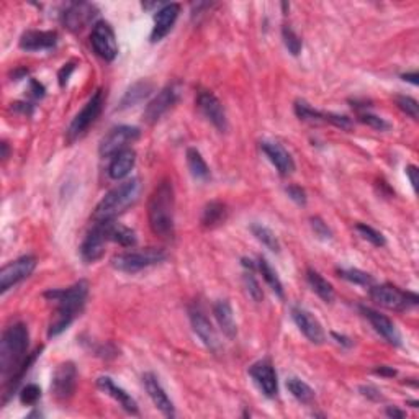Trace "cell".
<instances>
[{
  "mask_svg": "<svg viewBox=\"0 0 419 419\" xmlns=\"http://www.w3.org/2000/svg\"><path fill=\"white\" fill-rule=\"evenodd\" d=\"M227 205L220 200H213L210 202V204H206L204 208V213H202V224L206 228H215L223 223V221L227 220Z\"/></svg>",
  "mask_w": 419,
  "mask_h": 419,
  "instance_id": "obj_29",
  "label": "cell"
},
{
  "mask_svg": "<svg viewBox=\"0 0 419 419\" xmlns=\"http://www.w3.org/2000/svg\"><path fill=\"white\" fill-rule=\"evenodd\" d=\"M243 282H244V287H246L247 293H249V297L252 298V300H254L256 303L262 302V298H264V293H262L261 285H259V282H257V279L254 277V274H252V270H251V272L244 274Z\"/></svg>",
  "mask_w": 419,
  "mask_h": 419,
  "instance_id": "obj_41",
  "label": "cell"
},
{
  "mask_svg": "<svg viewBox=\"0 0 419 419\" xmlns=\"http://www.w3.org/2000/svg\"><path fill=\"white\" fill-rule=\"evenodd\" d=\"M292 320L300 329V333L310 340L311 344H323L326 340V334L323 326L316 320V316L306 308L295 305L292 306Z\"/></svg>",
  "mask_w": 419,
  "mask_h": 419,
  "instance_id": "obj_15",
  "label": "cell"
},
{
  "mask_svg": "<svg viewBox=\"0 0 419 419\" xmlns=\"http://www.w3.org/2000/svg\"><path fill=\"white\" fill-rule=\"evenodd\" d=\"M40 398H41V388L35 384L25 385L20 391V402L23 404H26V406H33V404L40 402Z\"/></svg>",
  "mask_w": 419,
  "mask_h": 419,
  "instance_id": "obj_42",
  "label": "cell"
},
{
  "mask_svg": "<svg viewBox=\"0 0 419 419\" xmlns=\"http://www.w3.org/2000/svg\"><path fill=\"white\" fill-rule=\"evenodd\" d=\"M97 386H99V390H102L105 395L112 397L115 402H118L120 406L125 409L126 413L130 414L140 413L135 398H133L126 390H123L122 386L115 384L113 379H110V377H99V379H97Z\"/></svg>",
  "mask_w": 419,
  "mask_h": 419,
  "instance_id": "obj_24",
  "label": "cell"
},
{
  "mask_svg": "<svg viewBox=\"0 0 419 419\" xmlns=\"http://www.w3.org/2000/svg\"><path fill=\"white\" fill-rule=\"evenodd\" d=\"M261 149L264 151L267 159L274 164L277 172L282 177H288L295 172V161L292 154L288 153L285 147L277 141H262Z\"/></svg>",
  "mask_w": 419,
  "mask_h": 419,
  "instance_id": "obj_22",
  "label": "cell"
},
{
  "mask_svg": "<svg viewBox=\"0 0 419 419\" xmlns=\"http://www.w3.org/2000/svg\"><path fill=\"white\" fill-rule=\"evenodd\" d=\"M77 368L74 362L59 363L51 379V393L58 402H69L76 393Z\"/></svg>",
  "mask_w": 419,
  "mask_h": 419,
  "instance_id": "obj_12",
  "label": "cell"
},
{
  "mask_svg": "<svg viewBox=\"0 0 419 419\" xmlns=\"http://www.w3.org/2000/svg\"><path fill=\"white\" fill-rule=\"evenodd\" d=\"M112 221H95L94 228L87 233V236L81 244V257L85 264H94L100 261L105 254V247L112 241L110 239V228Z\"/></svg>",
  "mask_w": 419,
  "mask_h": 419,
  "instance_id": "obj_8",
  "label": "cell"
},
{
  "mask_svg": "<svg viewBox=\"0 0 419 419\" xmlns=\"http://www.w3.org/2000/svg\"><path fill=\"white\" fill-rule=\"evenodd\" d=\"M110 239L123 247H133V246H136V243H138L136 233L133 231L131 228L123 227V224H120V223H115V220L112 223V228H110Z\"/></svg>",
  "mask_w": 419,
  "mask_h": 419,
  "instance_id": "obj_33",
  "label": "cell"
},
{
  "mask_svg": "<svg viewBox=\"0 0 419 419\" xmlns=\"http://www.w3.org/2000/svg\"><path fill=\"white\" fill-rule=\"evenodd\" d=\"M197 107H199L202 115L208 120L216 130H220L221 133L228 130L227 113H224V108L218 100V97L206 90L200 92L199 97H197Z\"/></svg>",
  "mask_w": 419,
  "mask_h": 419,
  "instance_id": "obj_17",
  "label": "cell"
},
{
  "mask_svg": "<svg viewBox=\"0 0 419 419\" xmlns=\"http://www.w3.org/2000/svg\"><path fill=\"white\" fill-rule=\"evenodd\" d=\"M76 71V64L74 63H67L64 64V66L61 67V71H59L58 74V79H59V85L61 87H66L69 77L72 76V72Z\"/></svg>",
  "mask_w": 419,
  "mask_h": 419,
  "instance_id": "obj_46",
  "label": "cell"
},
{
  "mask_svg": "<svg viewBox=\"0 0 419 419\" xmlns=\"http://www.w3.org/2000/svg\"><path fill=\"white\" fill-rule=\"evenodd\" d=\"M136 163V153L128 147V149L120 151L118 154H115L108 165V177L113 181H122L128 174L131 172Z\"/></svg>",
  "mask_w": 419,
  "mask_h": 419,
  "instance_id": "obj_25",
  "label": "cell"
},
{
  "mask_svg": "<svg viewBox=\"0 0 419 419\" xmlns=\"http://www.w3.org/2000/svg\"><path fill=\"white\" fill-rule=\"evenodd\" d=\"M141 187V181L138 177L128 179V181L118 183L99 202L92 218H94V221H112L118 215L125 213L130 206L140 200Z\"/></svg>",
  "mask_w": 419,
  "mask_h": 419,
  "instance_id": "obj_4",
  "label": "cell"
},
{
  "mask_svg": "<svg viewBox=\"0 0 419 419\" xmlns=\"http://www.w3.org/2000/svg\"><path fill=\"white\" fill-rule=\"evenodd\" d=\"M141 130L136 126L120 125L110 130L107 135L102 138L99 146V153L102 158H113L120 151L128 149V146L140 140Z\"/></svg>",
  "mask_w": 419,
  "mask_h": 419,
  "instance_id": "obj_9",
  "label": "cell"
},
{
  "mask_svg": "<svg viewBox=\"0 0 419 419\" xmlns=\"http://www.w3.org/2000/svg\"><path fill=\"white\" fill-rule=\"evenodd\" d=\"M403 81L411 82L413 85H418V74L416 72H409V74H403L402 76Z\"/></svg>",
  "mask_w": 419,
  "mask_h": 419,
  "instance_id": "obj_53",
  "label": "cell"
},
{
  "mask_svg": "<svg viewBox=\"0 0 419 419\" xmlns=\"http://www.w3.org/2000/svg\"><path fill=\"white\" fill-rule=\"evenodd\" d=\"M179 97H181V85L170 84L167 87H164V89L146 105L145 115H142V117H145V122L149 123V125H153V123L163 118L164 115L179 102Z\"/></svg>",
  "mask_w": 419,
  "mask_h": 419,
  "instance_id": "obj_13",
  "label": "cell"
},
{
  "mask_svg": "<svg viewBox=\"0 0 419 419\" xmlns=\"http://www.w3.org/2000/svg\"><path fill=\"white\" fill-rule=\"evenodd\" d=\"M90 43L97 56H100L104 61L112 63L118 56V43L115 31L108 22H97L92 28Z\"/></svg>",
  "mask_w": 419,
  "mask_h": 419,
  "instance_id": "obj_11",
  "label": "cell"
},
{
  "mask_svg": "<svg viewBox=\"0 0 419 419\" xmlns=\"http://www.w3.org/2000/svg\"><path fill=\"white\" fill-rule=\"evenodd\" d=\"M374 374L380 375V377H395L397 375V370H395L393 367H388V365H380L374 368Z\"/></svg>",
  "mask_w": 419,
  "mask_h": 419,
  "instance_id": "obj_50",
  "label": "cell"
},
{
  "mask_svg": "<svg viewBox=\"0 0 419 419\" xmlns=\"http://www.w3.org/2000/svg\"><path fill=\"white\" fill-rule=\"evenodd\" d=\"M97 15V7L89 2H74L69 3L63 12L61 20L67 30L81 31L84 30Z\"/></svg>",
  "mask_w": 419,
  "mask_h": 419,
  "instance_id": "obj_18",
  "label": "cell"
},
{
  "mask_svg": "<svg viewBox=\"0 0 419 419\" xmlns=\"http://www.w3.org/2000/svg\"><path fill=\"white\" fill-rule=\"evenodd\" d=\"M257 269H259V272L262 274V279L265 280V284L269 285L270 290H272L277 297L284 298L282 280L279 279L277 272H275V270L272 269V265L267 262V259H264V257H259V261H257Z\"/></svg>",
  "mask_w": 419,
  "mask_h": 419,
  "instance_id": "obj_32",
  "label": "cell"
},
{
  "mask_svg": "<svg viewBox=\"0 0 419 419\" xmlns=\"http://www.w3.org/2000/svg\"><path fill=\"white\" fill-rule=\"evenodd\" d=\"M105 97L102 90H97L94 95L90 97L89 102H87L79 113L72 118L71 125H69L66 131V140L69 145L79 141L82 136L87 135L89 128L97 122V118L100 117L104 110Z\"/></svg>",
  "mask_w": 419,
  "mask_h": 419,
  "instance_id": "obj_7",
  "label": "cell"
},
{
  "mask_svg": "<svg viewBox=\"0 0 419 419\" xmlns=\"http://www.w3.org/2000/svg\"><path fill=\"white\" fill-rule=\"evenodd\" d=\"M310 223H311L313 231H315V234L318 238L323 239V241H329V239H333V231H331L328 224H326L324 221L320 218V216H315V218H311Z\"/></svg>",
  "mask_w": 419,
  "mask_h": 419,
  "instance_id": "obj_43",
  "label": "cell"
},
{
  "mask_svg": "<svg viewBox=\"0 0 419 419\" xmlns=\"http://www.w3.org/2000/svg\"><path fill=\"white\" fill-rule=\"evenodd\" d=\"M2 158L3 159L8 158V146H7V142H2Z\"/></svg>",
  "mask_w": 419,
  "mask_h": 419,
  "instance_id": "obj_54",
  "label": "cell"
},
{
  "mask_svg": "<svg viewBox=\"0 0 419 419\" xmlns=\"http://www.w3.org/2000/svg\"><path fill=\"white\" fill-rule=\"evenodd\" d=\"M188 318H190L193 333L199 336V339L204 343V346L206 349H210L211 352L218 354L221 351L220 338L218 334H216L213 324H211L208 318H206L204 310H202L200 306L193 305L188 308Z\"/></svg>",
  "mask_w": 419,
  "mask_h": 419,
  "instance_id": "obj_14",
  "label": "cell"
},
{
  "mask_svg": "<svg viewBox=\"0 0 419 419\" xmlns=\"http://www.w3.org/2000/svg\"><path fill=\"white\" fill-rule=\"evenodd\" d=\"M368 288H370L368 290V293H370L372 302L381 308H386V310L404 311V310H409V308L416 306L419 302L416 293L403 292V290H400L398 287H395V285H390V284L370 285Z\"/></svg>",
  "mask_w": 419,
  "mask_h": 419,
  "instance_id": "obj_6",
  "label": "cell"
},
{
  "mask_svg": "<svg viewBox=\"0 0 419 419\" xmlns=\"http://www.w3.org/2000/svg\"><path fill=\"white\" fill-rule=\"evenodd\" d=\"M251 231H252V234H254V238L257 239V241L264 244L267 249H270L272 252L280 251V243L272 229L264 227V224H261V223H252Z\"/></svg>",
  "mask_w": 419,
  "mask_h": 419,
  "instance_id": "obj_34",
  "label": "cell"
},
{
  "mask_svg": "<svg viewBox=\"0 0 419 419\" xmlns=\"http://www.w3.org/2000/svg\"><path fill=\"white\" fill-rule=\"evenodd\" d=\"M28 92H30V97H31V99L40 100V99H43V97H44L46 89H44V85H43V84H40L38 81H33V79H31V81H30V89H28Z\"/></svg>",
  "mask_w": 419,
  "mask_h": 419,
  "instance_id": "obj_48",
  "label": "cell"
},
{
  "mask_svg": "<svg viewBox=\"0 0 419 419\" xmlns=\"http://www.w3.org/2000/svg\"><path fill=\"white\" fill-rule=\"evenodd\" d=\"M338 274L340 279L347 280L354 285H361V287H370L374 285V277L368 272H363L361 269H338Z\"/></svg>",
  "mask_w": 419,
  "mask_h": 419,
  "instance_id": "obj_36",
  "label": "cell"
},
{
  "mask_svg": "<svg viewBox=\"0 0 419 419\" xmlns=\"http://www.w3.org/2000/svg\"><path fill=\"white\" fill-rule=\"evenodd\" d=\"M187 165H188V170H190V174L197 179V181L205 182L210 179L208 164L205 163L204 156H202L200 151L195 149V147H188L187 149Z\"/></svg>",
  "mask_w": 419,
  "mask_h": 419,
  "instance_id": "obj_30",
  "label": "cell"
},
{
  "mask_svg": "<svg viewBox=\"0 0 419 419\" xmlns=\"http://www.w3.org/2000/svg\"><path fill=\"white\" fill-rule=\"evenodd\" d=\"M306 280H308V284H310L313 292H315L324 303H331L334 300L336 293H334L333 285H331L320 272H316V270H313V269H308Z\"/></svg>",
  "mask_w": 419,
  "mask_h": 419,
  "instance_id": "obj_28",
  "label": "cell"
},
{
  "mask_svg": "<svg viewBox=\"0 0 419 419\" xmlns=\"http://www.w3.org/2000/svg\"><path fill=\"white\" fill-rule=\"evenodd\" d=\"M385 413H386V416L393 418V419H402V418L406 416V413L402 411V409H398L397 406H388V408H386Z\"/></svg>",
  "mask_w": 419,
  "mask_h": 419,
  "instance_id": "obj_51",
  "label": "cell"
},
{
  "mask_svg": "<svg viewBox=\"0 0 419 419\" xmlns=\"http://www.w3.org/2000/svg\"><path fill=\"white\" fill-rule=\"evenodd\" d=\"M326 123H331V125L338 126V128H340V130H351L352 128L351 118L344 117V115L331 113V112H326Z\"/></svg>",
  "mask_w": 419,
  "mask_h": 419,
  "instance_id": "obj_44",
  "label": "cell"
},
{
  "mask_svg": "<svg viewBox=\"0 0 419 419\" xmlns=\"http://www.w3.org/2000/svg\"><path fill=\"white\" fill-rule=\"evenodd\" d=\"M361 311H362V315L368 320V323L372 324V328L375 329V333H379L381 338L386 340V343L391 344V346H395V347L402 346V334H400L398 328L395 326V323L390 320L388 316L381 315L380 311L372 310V308H368V306H361Z\"/></svg>",
  "mask_w": 419,
  "mask_h": 419,
  "instance_id": "obj_19",
  "label": "cell"
},
{
  "mask_svg": "<svg viewBox=\"0 0 419 419\" xmlns=\"http://www.w3.org/2000/svg\"><path fill=\"white\" fill-rule=\"evenodd\" d=\"M285 192H287V195H288L290 199H292L297 205H302V206H305V205H306V193H305V190H303L302 187H298V186H288L287 188H285Z\"/></svg>",
  "mask_w": 419,
  "mask_h": 419,
  "instance_id": "obj_45",
  "label": "cell"
},
{
  "mask_svg": "<svg viewBox=\"0 0 419 419\" xmlns=\"http://www.w3.org/2000/svg\"><path fill=\"white\" fill-rule=\"evenodd\" d=\"M59 36L56 31H43V30H30L25 31L20 38V48L23 51H46L53 49L58 44Z\"/></svg>",
  "mask_w": 419,
  "mask_h": 419,
  "instance_id": "obj_23",
  "label": "cell"
},
{
  "mask_svg": "<svg viewBox=\"0 0 419 419\" xmlns=\"http://www.w3.org/2000/svg\"><path fill=\"white\" fill-rule=\"evenodd\" d=\"M359 122L363 123V125L374 128V130H377V131H386V130H390V128H391V125L388 122H386L385 118L379 117V115L368 113V112L359 113Z\"/></svg>",
  "mask_w": 419,
  "mask_h": 419,
  "instance_id": "obj_39",
  "label": "cell"
},
{
  "mask_svg": "<svg viewBox=\"0 0 419 419\" xmlns=\"http://www.w3.org/2000/svg\"><path fill=\"white\" fill-rule=\"evenodd\" d=\"M30 334L28 328L23 323H13L3 331L2 340H0V375L6 385V398L17 390V386L23 380L28 368L33 365L36 357L41 354V347L28 356Z\"/></svg>",
  "mask_w": 419,
  "mask_h": 419,
  "instance_id": "obj_1",
  "label": "cell"
},
{
  "mask_svg": "<svg viewBox=\"0 0 419 419\" xmlns=\"http://www.w3.org/2000/svg\"><path fill=\"white\" fill-rule=\"evenodd\" d=\"M282 38H284L285 48L288 49V53L292 54V56H298V54L302 53L303 41H302L300 36L297 35V31H295V30L292 28V26L284 25V28H282Z\"/></svg>",
  "mask_w": 419,
  "mask_h": 419,
  "instance_id": "obj_37",
  "label": "cell"
},
{
  "mask_svg": "<svg viewBox=\"0 0 419 419\" xmlns=\"http://www.w3.org/2000/svg\"><path fill=\"white\" fill-rule=\"evenodd\" d=\"M249 375L264 397L267 398L277 397L279 393L277 372H275L274 365L269 361H259L252 363L249 367Z\"/></svg>",
  "mask_w": 419,
  "mask_h": 419,
  "instance_id": "obj_16",
  "label": "cell"
},
{
  "mask_svg": "<svg viewBox=\"0 0 419 419\" xmlns=\"http://www.w3.org/2000/svg\"><path fill=\"white\" fill-rule=\"evenodd\" d=\"M395 102H397L398 108L402 110L403 113H406L408 117H411L413 120L419 118V105L413 97L409 95H397L395 97Z\"/></svg>",
  "mask_w": 419,
  "mask_h": 419,
  "instance_id": "obj_40",
  "label": "cell"
},
{
  "mask_svg": "<svg viewBox=\"0 0 419 419\" xmlns=\"http://www.w3.org/2000/svg\"><path fill=\"white\" fill-rule=\"evenodd\" d=\"M361 393L363 397L372 400V402H381L384 400V395H381V391L379 388H375V386H361Z\"/></svg>",
  "mask_w": 419,
  "mask_h": 419,
  "instance_id": "obj_47",
  "label": "cell"
},
{
  "mask_svg": "<svg viewBox=\"0 0 419 419\" xmlns=\"http://www.w3.org/2000/svg\"><path fill=\"white\" fill-rule=\"evenodd\" d=\"M87 295H89V284L85 280H79L69 288H56L44 292L46 300L54 302L58 305V310L54 313L51 323H49L48 338H56L72 324V321L84 310Z\"/></svg>",
  "mask_w": 419,
  "mask_h": 419,
  "instance_id": "obj_2",
  "label": "cell"
},
{
  "mask_svg": "<svg viewBox=\"0 0 419 419\" xmlns=\"http://www.w3.org/2000/svg\"><path fill=\"white\" fill-rule=\"evenodd\" d=\"M142 385H145L151 402L154 403V406L158 408L165 418L176 416V406H174L172 400L169 398V395L165 393L164 386L161 385L158 377H156L154 374H151V372H147V374L142 375Z\"/></svg>",
  "mask_w": 419,
  "mask_h": 419,
  "instance_id": "obj_20",
  "label": "cell"
},
{
  "mask_svg": "<svg viewBox=\"0 0 419 419\" xmlns=\"http://www.w3.org/2000/svg\"><path fill=\"white\" fill-rule=\"evenodd\" d=\"M179 13H181V6L179 3H165V6L156 12L154 25L153 30H151V41L153 43L164 40L170 33V30L176 25Z\"/></svg>",
  "mask_w": 419,
  "mask_h": 419,
  "instance_id": "obj_21",
  "label": "cell"
},
{
  "mask_svg": "<svg viewBox=\"0 0 419 419\" xmlns=\"http://www.w3.org/2000/svg\"><path fill=\"white\" fill-rule=\"evenodd\" d=\"M36 264L38 262L35 256H23L3 265L0 270V292L6 293L22 280L28 279L36 269Z\"/></svg>",
  "mask_w": 419,
  "mask_h": 419,
  "instance_id": "obj_10",
  "label": "cell"
},
{
  "mask_svg": "<svg viewBox=\"0 0 419 419\" xmlns=\"http://www.w3.org/2000/svg\"><path fill=\"white\" fill-rule=\"evenodd\" d=\"M174 208H176V193H174L172 182L164 179L158 183L147 202V223L151 231L158 238L170 239L176 233Z\"/></svg>",
  "mask_w": 419,
  "mask_h": 419,
  "instance_id": "obj_3",
  "label": "cell"
},
{
  "mask_svg": "<svg viewBox=\"0 0 419 419\" xmlns=\"http://www.w3.org/2000/svg\"><path fill=\"white\" fill-rule=\"evenodd\" d=\"M356 229H357L359 233H361V236L363 239H367L368 243L374 244V246H377V247H384L385 244H386V239H385L384 234H381L380 231H377L375 228L368 227V224L359 223L357 227H356Z\"/></svg>",
  "mask_w": 419,
  "mask_h": 419,
  "instance_id": "obj_38",
  "label": "cell"
},
{
  "mask_svg": "<svg viewBox=\"0 0 419 419\" xmlns=\"http://www.w3.org/2000/svg\"><path fill=\"white\" fill-rule=\"evenodd\" d=\"M333 338L338 340V344H340V346H344V347H352V344H354L351 339L346 338V336H343V334L333 333Z\"/></svg>",
  "mask_w": 419,
  "mask_h": 419,
  "instance_id": "obj_52",
  "label": "cell"
},
{
  "mask_svg": "<svg viewBox=\"0 0 419 419\" xmlns=\"http://www.w3.org/2000/svg\"><path fill=\"white\" fill-rule=\"evenodd\" d=\"M287 388L290 391V395L303 404H310L315 402V397H316L315 390H313L311 386L302 379L290 377V379H287Z\"/></svg>",
  "mask_w": 419,
  "mask_h": 419,
  "instance_id": "obj_31",
  "label": "cell"
},
{
  "mask_svg": "<svg viewBox=\"0 0 419 419\" xmlns=\"http://www.w3.org/2000/svg\"><path fill=\"white\" fill-rule=\"evenodd\" d=\"M213 315L218 321L220 329L223 331V334L229 339H234L238 334L236 320H234V311L231 303L228 300H218L213 305Z\"/></svg>",
  "mask_w": 419,
  "mask_h": 419,
  "instance_id": "obj_27",
  "label": "cell"
},
{
  "mask_svg": "<svg viewBox=\"0 0 419 419\" xmlns=\"http://www.w3.org/2000/svg\"><path fill=\"white\" fill-rule=\"evenodd\" d=\"M295 113H297V117L303 120V122L316 123V125L326 123V112L313 108L310 104L305 102V100H297V102H295Z\"/></svg>",
  "mask_w": 419,
  "mask_h": 419,
  "instance_id": "obj_35",
  "label": "cell"
},
{
  "mask_svg": "<svg viewBox=\"0 0 419 419\" xmlns=\"http://www.w3.org/2000/svg\"><path fill=\"white\" fill-rule=\"evenodd\" d=\"M418 174H419V170L416 165H413V164L406 165V176L409 179V182H411V187L414 188V190L418 188Z\"/></svg>",
  "mask_w": 419,
  "mask_h": 419,
  "instance_id": "obj_49",
  "label": "cell"
},
{
  "mask_svg": "<svg viewBox=\"0 0 419 419\" xmlns=\"http://www.w3.org/2000/svg\"><path fill=\"white\" fill-rule=\"evenodd\" d=\"M154 92V84L151 81L142 79L138 81L131 87H128V90L123 94L122 100L118 104V110H126L131 107H136L138 104H141L142 100H146L147 97Z\"/></svg>",
  "mask_w": 419,
  "mask_h": 419,
  "instance_id": "obj_26",
  "label": "cell"
},
{
  "mask_svg": "<svg viewBox=\"0 0 419 419\" xmlns=\"http://www.w3.org/2000/svg\"><path fill=\"white\" fill-rule=\"evenodd\" d=\"M165 259H167V254H165L164 249H161V247H146L142 251L122 252V254L113 256L112 265L120 272L136 274L142 269H147V267L158 265Z\"/></svg>",
  "mask_w": 419,
  "mask_h": 419,
  "instance_id": "obj_5",
  "label": "cell"
}]
</instances>
